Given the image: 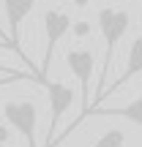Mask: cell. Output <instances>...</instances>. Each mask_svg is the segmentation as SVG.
I'll use <instances>...</instances> for the list:
<instances>
[{
    "instance_id": "cell-5",
    "label": "cell",
    "mask_w": 142,
    "mask_h": 147,
    "mask_svg": "<svg viewBox=\"0 0 142 147\" xmlns=\"http://www.w3.org/2000/svg\"><path fill=\"white\" fill-rule=\"evenodd\" d=\"M44 87H47V95H49V131H47V144L44 147H55L60 120L69 112V106L74 104V90L63 82H49V79H47Z\"/></svg>"
},
{
    "instance_id": "cell-14",
    "label": "cell",
    "mask_w": 142,
    "mask_h": 147,
    "mask_svg": "<svg viewBox=\"0 0 142 147\" xmlns=\"http://www.w3.org/2000/svg\"><path fill=\"white\" fill-rule=\"evenodd\" d=\"M66 3H74V5H77V8H85V5H88L90 0H66Z\"/></svg>"
},
{
    "instance_id": "cell-11",
    "label": "cell",
    "mask_w": 142,
    "mask_h": 147,
    "mask_svg": "<svg viewBox=\"0 0 142 147\" xmlns=\"http://www.w3.org/2000/svg\"><path fill=\"white\" fill-rule=\"evenodd\" d=\"M71 30H74V36H77V38H85V36H90V25H88V22H77V25H74Z\"/></svg>"
},
{
    "instance_id": "cell-2",
    "label": "cell",
    "mask_w": 142,
    "mask_h": 147,
    "mask_svg": "<svg viewBox=\"0 0 142 147\" xmlns=\"http://www.w3.org/2000/svg\"><path fill=\"white\" fill-rule=\"evenodd\" d=\"M66 65H69V71L79 79V87H82V109H79V117L74 120V125L60 134V139H66V134H71L90 112V76H93V68H96V57H93L90 49H71V52L66 55Z\"/></svg>"
},
{
    "instance_id": "cell-13",
    "label": "cell",
    "mask_w": 142,
    "mask_h": 147,
    "mask_svg": "<svg viewBox=\"0 0 142 147\" xmlns=\"http://www.w3.org/2000/svg\"><path fill=\"white\" fill-rule=\"evenodd\" d=\"M11 82H25V79H19V76H0V87H3V84H11Z\"/></svg>"
},
{
    "instance_id": "cell-3",
    "label": "cell",
    "mask_w": 142,
    "mask_h": 147,
    "mask_svg": "<svg viewBox=\"0 0 142 147\" xmlns=\"http://www.w3.org/2000/svg\"><path fill=\"white\" fill-rule=\"evenodd\" d=\"M41 27H44L47 44H44V60H41V68H38V84H47V71H49V65H52V55H55V49H58L60 38H63L74 25H71L69 14H63V11H58V8H49V11H44V16H41Z\"/></svg>"
},
{
    "instance_id": "cell-12",
    "label": "cell",
    "mask_w": 142,
    "mask_h": 147,
    "mask_svg": "<svg viewBox=\"0 0 142 147\" xmlns=\"http://www.w3.org/2000/svg\"><path fill=\"white\" fill-rule=\"evenodd\" d=\"M5 142H8V128L0 125V147H5Z\"/></svg>"
},
{
    "instance_id": "cell-10",
    "label": "cell",
    "mask_w": 142,
    "mask_h": 147,
    "mask_svg": "<svg viewBox=\"0 0 142 147\" xmlns=\"http://www.w3.org/2000/svg\"><path fill=\"white\" fill-rule=\"evenodd\" d=\"M0 74H3V76H19V79H36V82H38L36 74H30V71H19V68H11V65H3V63H0Z\"/></svg>"
},
{
    "instance_id": "cell-7",
    "label": "cell",
    "mask_w": 142,
    "mask_h": 147,
    "mask_svg": "<svg viewBox=\"0 0 142 147\" xmlns=\"http://www.w3.org/2000/svg\"><path fill=\"white\" fill-rule=\"evenodd\" d=\"M137 74H142V36L134 38V44L128 47L126 52V65H123V74L115 79V82L109 84V93H115L118 87H123V84L128 82V79H134Z\"/></svg>"
},
{
    "instance_id": "cell-4",
    "label": "cell",
    "mask_w": 142,
    "mask_h": 147,
    "mask_svg": "<svg viewBox=\"0 0 142 147\" xmlns=\"http://www.w3.org/2000/svg\"><path fill=\"white\" fill-rule=\"evenodd\" d=\"M3 117L19 136L25 139L27 147H38L36 142V128H38V109L33 101H8L3 104Z\"/></svg>"
},
{
    "instance_id": "cell-9",
    "label": "cell",
    "mask_w": 142,
    "mask_h": 147,
    "mask_svg": "<svg viewBox=\"0 0 142 147\" xmlns=\"http://www.w3.org/2000/svg\"><path fill=\"white\" fill-rule=\"evenodd\" d=\"M90 147H126V134L118 131V128H109V131H104Z\"/></svg>"
},
{
    "instance_id": "cell-6",
    "label": "cell",
    "mask_w": 142,
    "mask_h": 147,
    "mask_svg": "<svg viewBox=\"0 0 142 147\" xmlns=\"http://www.w3.org/2000/svg\"><path fill=\"white\" fill-rule=\"evenodd\" d=\"M33 5H36V0H3V8H5V19H8V41L14 44L16 55H19L22 60H25L27 65H30V71L38 76V68L27 60V55L22 52V44H19V27L22 22L27 19V14L33 11Z\"/></svg>"
},
{
    "instance_id": "cell-1",
    "label": "cell",
    "mask_w": 142,
    "mask_h": 147,
    "mask_svg": "<svg viewBox=\"0 0 142 147\" xmlns=\"http://www.w3.org/2000/svg\"><path fill=\"white\" fill-rule=\"evenodd\" d=\"M128 25H131L128 11H120V8H101V11H99V27H101V36H104V65H101V76H99L96 101H101V98L107 95V76H109V65H112L115 49H118V44H120V38L126 36Z\"/></svg>"
},
{
    "instance_id": "cell-15",
    "label": "cell",
    "mask_w": 142,
    "mask_h": 147,
    "mask_svg": "<svg viewBox=\"0 0 142 147\" xmlns=\"http://www.w3.org/2000/svg\"><path fill=\"white\" fill-rule=\"evenodd\" d=\"M0 49H11V52H14V55H16V49H14V47H11V41H3V38H0Z\"/></svg>"
},
{
    "instance_id": "cell-16",
    "label": "cell",
    "mask_w": 142,
    "mask_h": 147,
    "mask_svg": "<svg viewBox=\"0 0 142 147\" xmlns=\"http://www.w3.org/2000/svg\"><path fill=\"white\" fill-rule=\"evenodd\" d=\"M0 38H3V41H8V33H3V30H0ZM11 47H14V44H11Z\"/></svg>"
},
{
    "instance_id": "cell-8",
    "label": "cell",
    "mask_w": 142,
    "mask_h": 147,
    "mask_svg": "<svg viewBox=\"0 0 142 147\" xmlns=\"http://www.w3.org/2000/svg\"><path fill=\"white\" fill-rule=\"evenodd\" d=\"M88 117H126L128 123L142 128V95L137 101H131L128 106H118V109H99V106H93L88 112Z\"/></svg>"
}]
</instances>
